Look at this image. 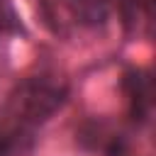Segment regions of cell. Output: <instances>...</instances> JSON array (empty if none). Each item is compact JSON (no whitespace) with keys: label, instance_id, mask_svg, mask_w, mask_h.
I'll return each mask as SVG.
<instances>
[{"label":"cell","instance_id":"1","mask_svg":"<svg viewBox=\"0 0 156 156\" xmlns=\"http://www.w3.org/2000/svg\"><path fill=\"white\" fill-rule=\"evenodd\" d=\"M80 2H93V5H98L100 0H80Z\"/></svg>","mask_w":156,"mask_h":156}]
</instances>
